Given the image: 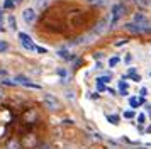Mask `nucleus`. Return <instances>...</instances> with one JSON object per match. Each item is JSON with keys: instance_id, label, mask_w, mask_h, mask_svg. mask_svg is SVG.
Returning a JSON list of instances; mask_svg holds the SVG:
<instances>
[{"instance_id": "8", "label": "nucleus", "mask_w": 151, "mask_h": 149, "mask_svg": "<svg viewBox=\"0 0 151 149\" xmlns=\"http://www.w3.org/2000/svg\"><path fill=\"white\" fill-rule=\"evenodd\" d=\"M126 29H127L129 32H134V34H143V29L137 26V24H134V22H129V24H126Z\"/></svg>"}, {"instance_id": "10", "label": "nucleus", "mask_w": 151, "mask_h": 149, "mask_svg": "<svg viewBox=\"0 0 151 149\" xmlns=\"http://www.w3.org/2000/svg\"><path fill=\"white\" fill-rule=\"evenodd\" d=\"M105 26H107V20H105V19L100 20V22H99V24L95 26V32H97V34L104 32V31H105Z\"/></svg>"}, {"instance_id": "18", "label": "nucleus", "mask_w": 151, "mask_h": 149, "mask_svg": "<svg viewBox=\"0 0 151 149\" xmlns=\"http://www.w3.org/2000/svg\"><path fill=\"white\" fill-rule=\"evenodd\" d=\"M2 85H7V87H14V85H17L15 81H12V80H9V78H4V80L0 81Z\"/></svg>"}, {"instance_id": "19", "label": "nucleus", "mask_w": 151, "mask_h": 149, "mask_svg": "<svg viewBox=\"0 0 151 149\" xmlns=\"http://www.w3.org/2000/svg\"><path fill=\"white\" fill-rule=\"evenodd\" d=\"M117 63H119V58H117V56H114V58H110V59H109V66H110V68H114Z\"/></svg>"}, {"instance_id": "1", "label": "nucleus", "mask_w": 151, "mask_h": 149, "mask_svg": "<svg viewBox=\"0 0 151 149\" xmlns=\"http://www.w3.org/2000/svg\"><path fill=\"white\" fill-rule=\"evenodd\" d=\"M42 103H44V107H46V108L53 110V112H58V110L61 108L60 100L56 98L55 95H51V93H44V95H42Z\"/></svg>"}, {"instance_id": "31", "label": "nucleus", "mask_w": 151, "mask_h": 149, "mask_svg": "<svg viewBox=\"0 0 151 149\" xmlns=\"http://www.w3.org/2000/svg\"><path fill=\"white\" fill-rule=\"evenodd\" d=\"M4 20V12H2V9H0V22Z\"/></svg>"}, {"instance_id": "21", "label": "nucleus", "mask_w": 151, "mask_h": 149, "mask_svg": "<svg viewBox=\"0 0 151 149\" xmlns=\"http://www.w3.org/2000/svg\"><path fill=\"white\" fill-rule=\"evenodd\" d=\"M134 2L139 4L141 7H148V5H150V2H148V0H134Z\"/></svg>"}, {"instance_id": "29", "label": "nucleus", "mask_w": 151, "mask_h": 149, "mask_svg": "<svg viewBox=\"0 0 151 149\" xmlns=\"http://www.w3.org/2000/svg\"><path fill=\"white\" fill-rule=\"evenodd\" d=\"M36 51H39V53H46V49H44V47H39V46L36 47Z\"/></svg>"}, {"instance_id": "23", "label": "nucleus", "mask_w": 151, "mask_h": 149, "mask_svg": "<svg viewBox=\"0 0 151 149\" xmlns=\"http://www.w3.org/2000/svg\"><path fill=\"white\" fill-rule=\"evenodd\" d=\"M97 90H99V92H104V90H105V85L100 83V81H97Z\"/></svg>"}, {"instance_id": "14", "label": "nucleus", "mask_w": 151, "mask_h": 149, "mask_svg": "<svg viewBox=\"0 0 151 149\" xmlns=\"http://www.w3.org/2000/svg\"><path fill=\"white\" fill-rule=\"evenodd\" d=\"M129 103H131V107L136 108L137 105H141V103H143V98H129Z\"/></svg>"}, {"instance_id": "34", "label": "nucleus", "mask_w": 151, "mask_h": 149, "mask_svg": "<svg viewBox=\"0 0 151 149\" xmlns=\"http://www.w3.org/2000/svg\"><path fill=\"white\" fill-rule=\"evenodd\" d=\"M141 149H144V148H141Z\"/></svg>"}, {"instance_id": "17", "label": "nucleus", "mask_w": 151, "mask_h": 149, "mask_svg": "<svg viewBox=\"0 0 151 149\" xmlns=\"http://www.w3.org/2000/svg\"><path fill=\"white\" fill-rule=\"evenodd\" d=\"M14 7H15L14 0H5V2H4V9H14Z\"/></svg>"}, {"instance_id": "32", "label": "nucleus", "mask_w": 151, "mask_h": 149, "mask_svg": "<svg viewBox=\"0 0 151 149\" xmlns=\"http://www.w3.org/2000/svg\"><path fill=\"white\" fill-rule=\"evenodd\" d=\"M2 97H4V90H2V88H0V98H2Z\"/></svg>"}, {"instance_id": "12", "label": "nucleus", "mask_w": 151, "mask_h": 149, "mask_svg": "<svg viewBox=\"0 0 151 149\" xmlns=\"http://www.w3.org/2000/svg\"><path fill=\"white\" fill-rule=\"evenodd\" d=\"M9 27L12 29V31H17V20H15V17L14 15H9Z\"/></svg>"}, {"instance_id": "16", "label": "nucleus", "mask_w": 151, "mask_h": 149, "mask_svg": "<svg viewBox=\"0 0 151 149\" xmlns=\"http://www.w3.org/2000/svg\"><path fill=\"white\" fill-rule=\"evenodd\" d=\"M107 120L116 125V124H119V115H107Z\"/></svg>"}, {"instance_id": "25", "label": "nucleus", "mask_w": 151, "mask_h": 149, "mask_svg": "<svg viewBox=\"0 0 151 149\" xmlns=\"http://www.w3.org/2000/svg\"><path fill=\"white\" fill-rule=\"evenodd\" d=\"M124 117H126V119H132V117H134V112L127 110V112H124Z\"/></svg>"}, {"instance_id": "13", "label": "nucleus", "mask_w": 151, "mask_h": 149, "mask_svg": "<svg viewBox=\"0 0 151 149\" xmlns=\"http://www.w3.org/2000/svg\"><path fill=\"white\" fill-rule=\"evenodd\" d=\"M58 56H60V58H63V59H73V56H71V54L68 53V51H65V49H61V51H58Z\"/></svg>"}, {"instance_id": "30", "label": "nucleus", "mask_w": 151, "mask_h": 149, "mask_svg": "<svg viewBox=\"0 0 151 149\" xmlns=\"http://www.w3.org/2000/svg\"><path fill=\"white\" fill-rule=\"evenodd\" d=\"M146 93H148V92H146V88H141V97H146Z\"/></svg>"}, {"instance_id": "15", "label": "nucleus", "mask_w": 151, "mask_h": 149, "mask_svg": "<svg viewBox=\"0 0 151 149\" xmlns=\"http://www.w3.org/2000/svg\"><path fill=\"white\" fill-rule=\"evenodd\" d=\"M5 51H9V42L7 41H0V54L5 53Z\"/></svg>"}, {"instance_id": "20", "label": "nucleus", "mask_w": 151, "mask_h": 149, "mask_svg": "<svg viewBox=\"0 0 151 149\" xmlns=\"http://www.w3.org/2000/svg\"><path fill=\"white\" fill-rule=\"evenodd\" d=\"M97 81H100V83L105 85V83H109V81H110V74H109V76H100V78H97Z\"/></svg>"}, {"instance_id": "9", "label": "nucleus", "mask_w": 151, "mask_h": 149, "mask_svg": "<svg viewBox=\"0 0 151 149\" xmlns=\"http://www.w3.org/2000/svg\"><path fill=\"white\" fill-rule=\"evenodd\" d=\"M22 144L21 141H17V139H10V141L7 142V149H21Z\"/></svg>"}, {"instance_id": "7", "label": "nucleus", "mask_w": 151, "mask_h": 149, "mask_svg": "<svg viewBox=\"0 0 151 149\" xmlns=\"http://www.w3.org/2000/svg\"><path fill=\"white\" fill-rule=\"evenodd\" d=\"M15 83H21V85H24V87L36 88V90H39V88H41L37 83H32V81L29 80L27 76H24V74H17V76H15Z\"/></svg>"}, {"instance_id": "28", "label": "nucleus", "mask_w": 151, "mask_h": 149, "mask_svg": "<svg viewBox=\"0 0 151 149\" xmlns=\"http://www.w3.org/2000/svg\"><path fill=\"white\" fill-rule=\"evenodd\" d=\"M58 74H60V76H65V74H66V71H65V69H58Z\"/></svg>"}, {"instance_id": "33", "label": "nucleus", "mask_w": 151, "mask_h": 149, "mask_svg": "<svg viewBox=\"0 0 151 149\" xmlns=\"http://www.w3.org/2000/svg\"><path fill=\"white\" fill-rule=\"evenodd\" d=\"M15 4H21V2H24V0H14Z\"/></svg>"}, {"instance_id": "24", "label": "nucleus", "mask_w": 151, "mask_h": 149, "mask_svg": "<svg viewBox=\"0 0 151 149\" xmlns=\"http://www.w3.org/2000/svg\"><path fill=\"white\" fill-rule=\"evenodd\" d=\"M46 5H48V0H37V7L42 9V7H46Z\"/></svg>"}, {"instance_id": "3", "label": "nucleus", "mask_w": 151, "mask_h": 149, "mask_svg": "<svg viewBox=\"0 0 151 149\" xmlns=\"http://www.w3.org/2000/svg\"><path fill=\"white\" fill-rule=\"evenodd\" d=\"M19 41H21V44L22 47H26L27 51H36V44H34V41L31 39V36H27L26 32H19Z\"/></svg>"}, {"instance_id": "5", "label": "nucleus", "mask_w": 151, "mask_h": 149, "mask_svg": "<svg viewBox=\"0 0 151 149\" xmlns=\"http://www.w3.org/2000/svg\"><path fill=\"white\" fill-rule=\"evenodd\" d=\"M124 12H126V7L121 5V4H116V5L112 7V22H110V26H114L117 20L124 15Z\"/></svg>"}, {"instance_id": "26", "label": "nucleus", "mask_w": 151, "mask_h": 149, "mask_svg": "<svg viewBox=\"0 0 151 149\" xmlns=\"http://www.w3.org/2000/svg\"><path fill=\"white\" fill-rule=\"evenodd\" d=\"M126 42H127V39H119L116 42V46H122V44H126Z\"/></svg>"}, {"instance_id": "2", "label": "nucleus", "mask_w": 151, "mask_h": 149, "mask_svg": "<svg viewBox=\"0 0 151 149\" xmlns=\"http://www.w3.org/2000/svg\"><path fill=\"white\" fill-rule=\"evenodd\" d=\"M132 22L141 27L143 32H151V24H150V20L146 19V15H143V14H134L132 15Z\"/></svg>"}, {"instance_id": "4", "label": "nucleus", "mask_w": 151, "mask_h": 149, "mask_svg": "<svg viewBox=\"0 0 151 149\" xmlns=\"http://www.w3.org/2000/svg\"><path fill=\"white\" fill-rule=\"evenodd\" d=\"M21 144H22V148L24 149H34L39 142H37V137H36L34 134H26L24 137H22Z\"/></svg>"}, {"instance_id": "6", "label": "nucleus", "mask_w": 151, "mask_h": 149, "mask_svg": "<svg viewBox=\"0 0 151 149\" xmlns=\"http://www.w3.org/2000/svg\"><path fill=\"white\" fill-rule=\"evenodd\" d=\"M36 17H37V14H36L34 9L27 7V9H24V10H22V19H24V22H26V24H34Z\"/></svg>"}, {"instance_id": "27", "label": "nucleus", "mask_w": 151, "mask_h": 149, "mask_svg": "<svg viewBox=\"0 0 151 149\" xmlns=\"http://www.w3.org/2000/svg\"><path fill=\"white\" fill-rule=\"evenodd\" d=\"M93 58H95V59H100V58H102V53H95L93 54Z\"/></svg>"}, {"instance_id": "11", "label": "nucleus", "mask_w": 151, "mask_h": 149, "mask_svg": "<svg viewBox=\"0 0 151 149\" xmlns=\"http://www.w3.org/2000/svg\"><path fill=\"white\" fill-rule=\"evenodd\" d=\"M127 81H124V80H121L119 81V90H121V95H127Z\"/></svg>"}, {"instance_id": "22", "label": "nucleus", "mask_w": 151, "mask_h": 149, "mask_svg": "<svg viewBox=\"0 0 151 149\" xmlns=\"http://www.w3.org/2000/svg\"><path fill=\"white\" fill-rule=\"evenodd\" d=\"M144 120H146L144 114H139V115H137V124H144Z\"/></svg>"}]
</instances>
